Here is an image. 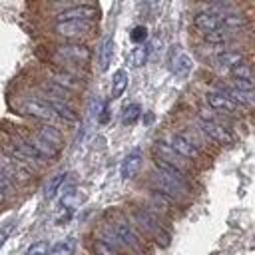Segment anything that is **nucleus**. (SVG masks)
I'll return each mask as SVG.
<instances>
[{
	"instance_id": "obj_25",
	"label": "nucleus",
	"mask_w": 255,
	"mask_h": 255,
	"mask_svg": "<svg viewBox=\"0 0 255 255\" xmlns=\"http://www.w3.org/2000/svg\"><path fill=\"white\" fill-rule=\"evenodd\" d=\"M147 56H149V46L139 44V46L131 52V64H133L135 68H141V66L147 62Z\"/></svg>"
},
{
	"instance_id": "obj_18",
	"label": "nucleus",
	"mask_w": 255,
	"mask_h": 255,
	"mask_svg": "<svg viewBox=\"0 0 255 255\" xmlns=\"http://www.w3.org/2000/svg\"><path fill=\"white\" fill-rule=\"evenodd\" d=\"M28 139L32 141V145H34V147H36V149H38V151H40L48 161H50V159H54V157H58L60 149H58L56 145H52L50 141H46L44 137H40L36 131H34L32 135H28Z\"/></svg>"
},
{
	"instance_id": "obj_26",
	"label": "nucleus",
	"mask_w": 255,
	"mask_h": 255,
	"mask_svg": "<svg viewBox=\"0 0 255 255\" xmlns=\"http://www.w3.org/2000/svg\"><path fill=\"white\" fill-rule=\"evenodd\" d=\"M0 189L4 191V195H6L8 199L16 193V183H14V181H12V179H10L2 169H0Z\"/></svg>"
},
{
	"instance_id": "obj_6",
	"label": "nucleus",
	"mask_w": 255,
	"mask_h": 255,
	"mask_svg": "<svg viewBox=\"0 0 255 255\" xmlns=\"http://www.w3.org/2000/svg\"><path fill=\"white\" fill-rule=\"evenodd\" d=\"M0 169L18 185V183H28L32 179V175L36 173L32 167H28L24 161L12 157L10 153H6L4 149H0Z\"/></svg>"
},
{
	"instance_id": "obj_27",
	"label": "nucleus",
	"mask_w": 255,
	"mask_h": 255,
	"mask_svg": "<svg viewBox=\"0 0 255 255\" xmlns=\"http://www.w3.org/2000/svg\"><path fill=\"white\" fill-rule=\"evenodd\" d=\"M50 253V247H48V241H34L24 255H48Z\"/></svg>"
},
{
	"instance_id": "obj_8",
	"label": "nucleus",
	"mask_w": 255,
	"mask_h": 255,
	"mask_svg": "<svg viewBox=\"0 0 255 255\" xmlns=\"http://www.w3.org/2000/svg\"><path fill=\"white\" fill-rule=\"evenodd\" d=\"M167 143H169L179 155H183V157L189 159V161H201V159H203V149L189 137L187 131L171 133V135L167 137Z\"/></svg>"
},
{
	"instance_id": "obj_17",
	"label": "nucleus",
	"mask_w": 255,
	"mask_h": 255,
	"mask_svg": "<svg viewBox=\"0 0 255 255\" xmlns=\"http://www.w3.org/2000/svg\"><path fill=\"white\" fill-rule=\"evenodd\" d=\"M191 68H193V62H191V58H189L185 52L177 50V52L171 56V72H173L175 76L185 78V76L191 72Z\"/></svg>"
},
{
	"instance_id": "obj_1",
	"label": "nucleus",
	"mask_w": 255,
	"mask_h": 255,
	"mask_svg": "<svg viewBox=\"0 0 255 255\" xmlns=\"http://www.w3.org/2000/svg\"><path fill=\"white\" fill-rule=\"evenodd\" d=\"M128 217L133 221V225L153 243H157L159 247H167L171 241V233L165 225V219L155 213L151 207H147L145 203H137L131 205L128 211Z\"/></svg>"
},
{
	"instance_id": "obj_9",
	"label": "nucleus",
	"mask_w": 255,
	"mask_h": 255,
	"mask_svg": "<svg viewBox=\"0 0 255 255\" xmlns=\"http://www.w3.org/2000/svg\"><path fill=\"white\" fill-rule=\"evenodd\" d=\"M205 102L207 106L213 110V112H219V114H225V116H235L239 114V106L219 88H213L209 92H205Z\"/></svg>"
},
{
	"instance_id": "obj_14",
	"label": "nucleus",
	"mask_w": 255,
	"mask_h": 255,
	"mask_svg": "<svg viewBox=\"0 0 255 255\" xmlns=\"http://www.w3.org/2000/svg\"><path fill=\"white\" fill-rule=\"evenodd\" d=\"M40 98H44V100L52 106V110L58 114V118H60L62 122H68V124L78 122V112L70 106V102L60 100V98H52V96H40Z\"/></svg>"
},
{
	"instance_id": "obj_5",
	"label": "nucleus",
	"mask_w": 255,
	"mask_h": 255,
	"mask_svg": "<svg viewBox=\"0 0 255 255\" xmlns=\"http://www.w3.org/2000/svg\"><path fill=\"white\" fill-rule=\"evenodd\" d=\"M18 110H20V114H24L32 120H38V122H46V124L62 122L44 98H22L18 102Z\"/></svg>"
},
{
	"instance_id": "obj_24",
	"label": "nucleus",
	"mask_w": 255,
	"mask_h": 255,
	"mask_svg": "<svg viewBox=\"0 0 255 255\" xmlns=\"http://www.w3.org/2000/svg\"><path fill=\"white\" fill-rule=\"evenodd\" d=\"M139 114H141V108L137 104H128L124 108V112H122V124H126V126L135 124L137 118H139Z\"/></svg>"
},
{
	"instance_id": "obj_31",
	"label": "nucleus",
	"mask_w": 255,
	"mask_h": 255,
	"mask_svg": "<svg viewBox=\"0 0 255 255\" xmlns=\"http://www.w3.org/2000/svg\"><path fill=\"white\" fill-rule=\"evenodd\" d=\"M253 96H255V90H253Z\"/></svg>"
},
{
	"instance_id": "obj_19",
	"label": "nucleus",
	"mask_w": 255,
	"mask_h": 255,
	"mask_svg": "<svg viewBox=\"0 0 255 255\" xmlns=\"http://www.w3.org/2000/svg\"><path fill=\"white\" fill-rule=\"evenodd\" d=\"M114 58V38H106L100 46V54H98V62H100V70H108Z\"/></svg>"
},
{
	"instance_id": "obj_20",
	"label": "nucleus",
	"mask_w": 255,
	"mask_h": 255,
	"mask_svg": "<svg viewBox=\"0 0 255 255\" xmlns=\"http://www.w3.org/2000/svg\"><path fill=\"white\" fill-rule=\"evenodd\" d=\"M129 84V76L126 70H116V74L112 76V98H120L126 88Z\"/></svg>"
},
{
	"instance_id": "obj_13",
	"label": "nucleus",
	"mask_w": 255,
	"mask_h": 255,
	"mask_svg": "<svg viewBox=\"0 0 255 255\" xmlns=\"http://www.w3.org/2000/svg\"><path fill=\"white\" fill-rule=\"evenodd\" d=\"M141 161H143V153H141V149H131L126 157H124V161H122V167H120V175H122V179H133L135 175H137V171H139V167H141Z\"/></svg>"
},
{
	"instance_id": "obj_29",
	"label": "nucleus",
	"mask_w": 255,
	"mask_h": 255,
	"mask_svg": "<svg viewBox=\"0 0 255 255\" xmlns=\"http://www.w3.org/2000/svg\"><path fill=\"white\" fill-rule=\"evenodd\" d=\"M14 225H16L14 221H6V223H4L2 227H0V247H2V245H4V241H6L8 237H10V233H12Z\"/></svg>"
},
{
	"instance_id": "obj_2",
	"label": "nucleus",
	"mask_w": 255,
	"mask_h": 255,
	"mask_svg": "<svg viewBox=\"0 0 255 255\" xmlns=\"http://www.w3.org/2000/svg\"><path fill=\"white\" fill-rule=\"evenodd\" d=\"M108 225L112 227V231L118 235V239L124 243V247L128 249V253L133 255H145L147 247H145V235L133 225V221L128 215L122 213H114V217L108 221Z\"/></svg>"
},
{
	"instance_id": "obj_30",
	"label": "nucleus",
	"mask_w": 255,
	"mask_h": 255,
	"mask_svg": "<svg viewBox=\"0 0 255 255\" xmlns=\"http://www.w3.org/2000/svg\"><path fill=\"white\" fill-rule=\"evenodd\" d=\"M149 6H155V4H159V0H145Z\"/></svg>"
},
{
	"instance_id": "obj_21",
	"label": "nucleus",
	"mask_w": 255,
	"mask_h": 255,
	"mask_svg": "<svg viewBox=\"0 0 255 255\" xmlns=\"http://www.w3.org/2000/svg\"><path fill=\"white\" fill-rule=\"evenodd\" d=\"M76 247H78L76 237H64V239H60L58 243L52 245L48 255H74Z\"/></svg>"
},
{
	"instance_id": "obj_11",
	"label": "nucleus",
	"mask_w": 255,
	"mask_h": 255,
	"mask_svg": "<svg viewBox=\"0 0 255 255\" xmlns=\"http://www.w3.org/2000/svg\"><path fill=\"white\" fill-rule=\"evenodd\" d=\"M193 24L195 28L201 32V34H213V32H231L225 28V24L221 22L219 14H215L213 10H203V12H197L195 18H193Z\"/></svg>"
},
{
	"instance_id": "obj_15",
	"label": "nucleus",
	"mask_w": 255,
	"mask_h": 255,
	"mask_svg": "<svg viewBox=\"0 0 255 255\" xmlns=\"http://www.w3.org/2000/svg\"><path fill=\"white\" fill-rule=\"evenodd\" d=\"M241 62H245L243 60V54H239V52H231V50H221L219 54H215V58H213V66L215 68H219V70H233L237 64H241Z\"/></svg>"
},
{
	"instance_id": "obj_4",
	"label": "nucleus",
	"mask_w": 255,
	"mask_h": 255,
	"mask_svg": "<svg viewBox=\"0 0 255 255\" xmlns=\"http://www.w3.org/2000/svg\"><path fill=\"white\" fill-rule=\"evenodd\" d=\"M197 128L205 133V137L217 145H231L233 143V133L229 131V128H225L217 118H213L211 114H207L205 110L199 112V122Z\"/></svg>"
},
{
	"instance_id": "obj_7",
	"label": "nucleus",
	"mask_w": 255,
	"mask_h": 255,
	"mask_svg": "<svg viewBox=\"0 0 255 255\" xmlns=\"http://www.w3.org/2000/svg\"><path fill=\"white\" fill-rule=\"evenodd\" d=\"M92 30H94V22H90V20H66V22L54 24V34L64 40H70V42L86 38Z\"/></svg>"
},
{
	"instance_id": "obj_12",
	"label": "nucleus",
	"mask_w": 255,
	"mask_h": 255,
	"mask_svg": "<svg viewBox=\"0 0 255 255\" xmlns=\"http://www.w3.org/2000/svg\"><path fill=\"white\" fill-rule=\"evenodd\" d=\"M155 157H159V159H163V161H167V163H171V165H175V167H179V169H183L185 173L191 175L189 159H185L183 155H179L167 141H157L155 143Z\"/></svg>"
},
{
	"instance_id": "obj_10",
	"label": "nucleus",
	"mask_w": 255,
	"mask_h": 255,
	"mask_svg": "<svg viewBox=\"0 0 255 255\" xmlns=\"http://www.w3.org/2000/svg\"><path fill=\"white\" fill-rule=\"evenodd\" d=\"M98 8L96 6H90V4H78V6H70V8H64L60 10L54 20L56 22H66V20H90V22H96L98 18Z\"/></svg>"
},
{
	"instance_id": "obj_22",
	"label": "nucleus",
	"mask_w": 255,
	"mask_h": 255,
	"mask_svg": "<svg viewBox=\"0 0 255 255\" xmlns=\"http://www.w3.org/2000/svg\"><path fill=\"white\" fill-rule=\"evenodd\" d=\"M92 253L94 255H122V251H118L114 245H110L102 237H96L92 241Z\"/></svg>"
},
{
	"instance_id": "obj_23",
	"label": "nucleus",
	"mask_w": 255,
	"mask_h": 255,
	"mask_svg": "<svg viewBox=\"0 0 255 255\" xmlns=\"http://www.w3.org/2000/svg\"><path fill=\"white\" fill-rule=\"evenodd\" d=\"M66 177H68V173H56L50 181H48V185H46V199H52V197H56V193L62 189V185H64V181H66Z\"/></svg>"
},
{
	"instance_id": "obj_3",
	"label": "nucleus",
	"mask_w": 255,
	"mask_h": 255,
	"mask_svg": "<svg viewBox=\"0 0 255 255\" xmlns=\"http://www.w3.org/2000/svg\"><path fill=\"white\" fill-rule=\"evenodd\" d=\"M54 60L62 66V68H78V66H86L92 60V50L86 44L80 42H68V44H60L54 48Z\"/></svg>"
},
{
	"instance_id": "obj_16",
	"label": "nucleus",
	"mask_w": 255,
	"mask_h": 255,
	"mask_svg": "<svg viewBox=\"0 0 255 255\" xmlns=\"http://www.w3.org/2000/svg\"><path fill=\"white\" fill-rule=\"evenodd\" d=\"M36 133H38L40 137H44L46 141H50L52 145H56L58 149H62V145H64V135H62V131L58 129L56 124H46V122H42V124L38 126V129H36Z\"/></svg>"
},
{
	"instance_id": "obj_28",
	"label": "nucleus",
	"mask_w": 255,
	"mask_h": 255,
	"mask_svg": "<svg viewBox=\"0 0 255 255\" xmlns=\"http://www.w3.org/2000/svg\"><path fill=\"white\" fill-rule=\"evenodd\" d=\"M145 38H147V28H145V26H135V28L131 30V40H133L135 44H143Z\"/></svg>"
}]
</instances>
